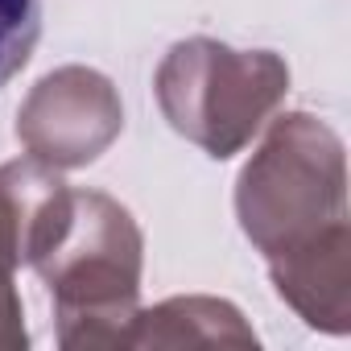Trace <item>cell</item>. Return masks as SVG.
<instances>
[{
  "mask_svg": "<svg viewBox=\"0 0 351 351\" xmlns=\"http://www.w3.org/2000/svg\"><path fill=\"white\" fill-rule=\"evenodd\" d=\"M25 265L54 298L66 351L128 347L141 310L145 236L124 203L62 182L25 244Z\"/></svg>",
  "mask_w": 351,
  "mask_h": 351,
  "instance_id": "6da1fadb",
  "label": "cell"
},
{
  "mask_svg": "<svg viewBox=\"0 0 351 351\" xmlns=\"http://www.w3.org/2000/svg\"><path fill=\"white\" fill-rule=\"evenodd\" d=\"M261 132L236 178V219L252 248L281 261L351 228L343 136L310 112H285Z\"/></svg>",
  "mask_w": 351,
  "mask_h": 351,
  "instance_id": "7a4b0ae2",
  "label": "cell"
},
{
  "mask_svg": "<svg viewBox=\"0 0 351 351\" xmlns=\"http://www.w3.org/2000/svg\"><path fill=\"white\" fill-rule=\"evenodd\" d=\"M153 95L169 128L228 161L252 145L289 95V66L273 50H236L215 38L173 42L157 66Z\"/></svg>",
  "mask_w": 351,
  "mask_h": 351,
  "instance_id": "3957f363",
  "label": "cell"
},
{
  "mask_svg": "<svg viewBox=\"0 0 351 351\" xmlns=\"http://www.w3.org/2000/svg\"><path fill=\"white\" fill-rule=\"evenodd\" d=\"M124 128V104L95 66H58L42 75L17 108L21 149L50 169H79L104 157Z\"/></svg>",
  "mask_w": 351,
  "mask_h": 351,
  "instance_id": "277c9868",
  "label": "cell"
},
{
  "mask_svg": "<svg viewBox=\"0 0 351 351\" xmlns=\"http://www.w3.org/2000/svg\"><path fill=\"white\" fill-rule=\"evenodd\" d=\"M277 298L322 335L351 330V228L281 261H265Z\"/></svg>",
  "mask_w": 351,
  "mask_h": 351,
  "instance_id": "5b68a950",
  "label": "cell"
},
{
  "mask_svg": "<svg viewBox=\"0 0 351 351\" xmlns=\"http://www.w3.org/2000/svg\"><path fill=\"white\" fill-rule=\"evenodd\" d=\"M256 330L228 298L186 293L136 310L128 347H256Z\"/></svg>",
  "mask_w": 351,
  "mask_h": 351,
  "instance_id": "8992f818",
  "label": "cell"
},
{
  "mask_svg": "<svg viewBox=\"0 0 351 351\" xmlns=\"http://www.w3.org/2000/svg\"><path fill=\"white\" fill-rule=\"evenodd\" d=\"M17 265H21V215H17L5 173H0V351L29 347L25 306H21L17 281H13Z\"/></svg>",
  "mask_w": 351,
  "mask_h": 351,
  "instance_id": "52a82bcc",
  "label": "cell"
},
{
  "mask_svg": "<svg viewBox=\"0 0 351 351\" xmlns=\"http://www.w3.org/2000/svg\"><path fill=\"white\" fill-rule=\"evenodd\" d=\"M42 38V0H0V87L25 71Z\"/></svg>",
  "mask_w": 351,
  "mask_h": 351,
  "instance_id": "ba28073f",
  "label": "cell"
}]
</instances>
